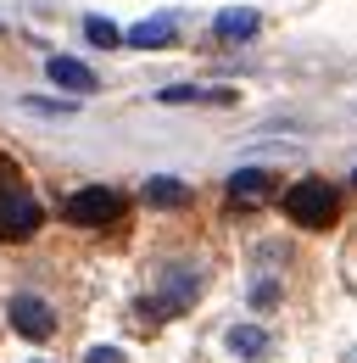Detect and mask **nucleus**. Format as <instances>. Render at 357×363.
Instances as JSON below:
<instances>
[{
	"label": "nucleus",
	"instance_id": "1",
	"mask_svg": "<svg viewBox=\"0 0 357 363\" xmlns=\"http://www.w3.org/2000/svg\"><path fill=\"white\" fill-rule=\"evenodd\" d=\"M196 296H201V269H196V263H174V269H162V279H157V296L140 302V318H145V324L178 318V313L196 308Z\"/></svg>",
	"mask_w": 357,
	"mask_h": 363
},
{
	"label": "nucleus",
	"instance_id": "2",
	"mask_svg": "<svg viewBox=\"0 0 357 363\" xmlns=\"http://www.w3.org/2000/svg\"><path fill=\"white\" fill-rule=\"evenodd\" d=\"M285 218L296 229H329L341 218V190L329 179H296L285 190Z\"/></svg>",
	"mask_w": 357,
	"mask_h": 363
},
{
	"label": "nucleus",
	"instance_id": "3",
	"mask_svg": "<svg viewBox=\"0 0 357 363\" xmlns=\"http://www.w3.org/2000/svg\"><path fill=\"white\" fill-rule=\"evenodd\" d=\"M123 213H129V201L112 184H79L67 196V224H79V229H106V224H118Z\"/></svg>",
	"mask_w": 357,
	"mask_h": 363
},
{
	"label": "nucleus",
	"instance_id": "4",
	"mask_svg": "<svg viewBox=\"0 0 357 363\" xmlns=\"http://www.w3.org/2000/svg\"><path fill=\"white\" fill-rule=\"evenodd\" d=\"M45 224V207L34 201V190L23 184H0V240H34Z\"/></svg>",
	"mask_w": 357,
	"mask_h": 363
},
{
	"label": "nucleus",
	"instance_id": "5",
	"mask_svg": "<svg viewBox=\"0 0 357 363\" xmlns=\"http://www.w3.org/2000/svg\"><path fill=\"white\" fill-rule=\"evenodd\" d=\"M6 318H11V330L28 335V341H50V335H56V308H50L45 296H34V291H17L11 308H6Z\"/></svg>",
	"mask_w": 357,
	"mask_h": 363
},
{
	"label": "nucleus",
	"instance_id": "6",
	"mask_svg": "<svg viewBox=\"0 0 357 363\" xmlns=\"http://www.w3.org/2000/svg\"><path fill=\"white\" fill-rule=\"evenodd\" d=\"M268 190H273V174H268V168H240V174L229 179V201H234V207H251V201H268Z\"/></svg>",
	"mask_w": 357,
	"mask_h": 363
},
{
	"label": "nucleus",
	"instance_id": "7",
	"mask_svg": "<svg viewBox=\"0 0 357 363\" xmlns=\"http://www.w3.org/2000/svg\"><path fill=\"white\" fill-rule=\"evenodd\" d=\"M45 73H50V84H62V90H95V73H89L84 62H73V56H50L45 62Z\"/></svg>",
	"mask_w": 357,
	"mask_h": 363
},
{
	"label": "nucleus",
	"instance_id": "8",
	"mask_svg": "<svg viewBox=\"0 0 357 363\" xmlns=\"http://www.w3.org/2000/svg\"><path fill=\"white\" fill-rule=\"evenodd\" d=\"M174 34H178L174 17H151V23H134L129 34H123V45H129V50H151V45H168Z\"/></svg>",
	"mask_w": 357,
	"mask_h": 363
},
{
	"label": "nucleus",
	"instance_id": "9",
	"mask_svg": "<svg viewBox=\"0 0 357 363\" xmlns=\"http://www.w3.org/2000/svg\"><path fill=\"white\" fill-rule=\"evenodd\" d=\"M157 101H162V106H190V101H218V106H229V101H234V90H196V84H168Z\"/></svg>",
	"mask_w": 357,
	"mask_h": 363
},
{
	"label": "nucleus",
	"instance_id": "10",
	"mask_svg": "<svg viewBox=\"0 0 357 363\" xmlns=\"http://www.w3.org/2000/svg\"><path fill=\"white\" fill-rule=\"evenodd\" d=\"M229 352H240V358H263L268 335L257 330V324H234V330H229Z\"/></svg>",
	"mask_w": 357,
	"mask_h": 363
},
{
	"label": "nucleus",
	"instance_id": "11",
	"mask_svg": "<svg viewBox=\"0 0 357 363\" xmlns=\"http://www.w3.org/2000/svg\"><path fill=\"white\" fill-rule=\"evenodd\" d=\"M212 34L218 40H251L257 34V11H223L218 23H212Z\"/></svg>",
	"mask_w": 357,
	"mask_h": 363
},
{
	"label": "nucleus",
	"instance_id": "12",
	"mask_svg": "<svg viewBox=\"0 0 357 363\" xmlns=\"http://www.w3.org/2000/svg\"><path fill=\"white\" fill-rule=\"evenodd\" d=\"M145 201H151V207H184V201H190V190H184L178 179H168V174H162V179L145 184Z\"/></svg>",
	"mask_w": 357,
	"mask_h": 363
},
{
	"label": "nucleus",
	"instance_id": "13",
	"mask_svg": "<svg viewBox=\"0 0 357 363\" xmlns=\"http://www.w3.org/2000/svg\"><path fill=\"white\" fill-rule=\"evenodd\" d=\"M84 34L95 45H123V28H112L106 17H84Z\"/></svg>",
	"mask_w": 357,
	"mask_h": 363
},
{
	"label": "nucleus",
	"instance_id": "14",
	"mask_svg": "<svg viewBox=\"0 0 357 363\" xmlns=\"http://www.w3.org/2000/svg\"><path fill=\"white\" fill-rule=\"evenodd\" d=\"M23 106L28 112H73V101H34V95H23Z\"/></svg>",
	"mask_w": 357,
	"mask_h": 363
},
{
	"label": "nucleus",
	"instance_id": "15",
	"mask_svg": "<svg viewBox=\"0 0 357 363\" xmlns=\"http://www.w3.org/2000/svg\"><path fill=\"white\" fill-rule=\"evenodd\" d=\"M84 363H123V352H118V347H89Z\"/></svg>",
	"mask_w": 357,
	"mask_h": 363
},
{
	"label": "nucleus",
	"instance_id": "16",
	"mask_svg": "<svg viewBox=\"0 0 357 363\" xmlns=\"http://www.w3.org/2000/svg\"><path fill=\"white\" fill-rule=\"evenodd\" d=\"M352 184H357V168H352Z\"/></svg>",
	"mask_w": 357,
	"mask_h": 363
}]
</instances>
